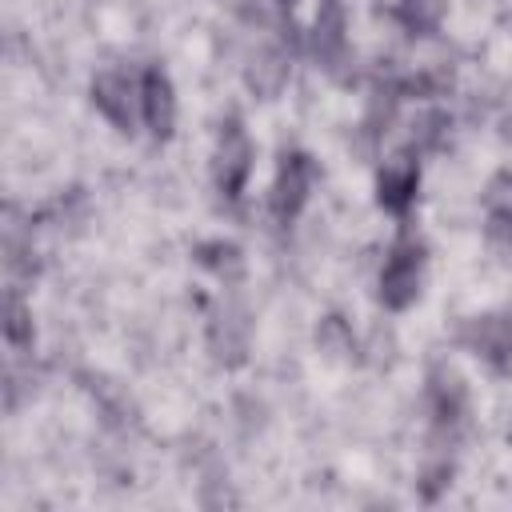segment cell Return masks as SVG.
I'll use <instances>...</instances> for the list:
<instances>
[{
	"instance_id": "1",
	"label": "cell",
	"mask_w": 512,
	"mask_h": 512,
	"mask_svg": "<svg viewBox=\"0 0 512 512\" xmlns=\"http://www.w3.org/2000/svg\"><path fill=\"white\" fill-rule=\"evenodd\" d=\"M424 280H428V244L412 228H400V236L388 244L384 264L376 272V304L400 316L420 304Z\"/></svg>"
},
{
	"instance_id": "2",
	"label": "cell",
	"mask_w": 512,
	"mask_h": 512,
	"mask_svg": "<svg viewBox=\"0 0 512 512\" xmlns=\"http://www.w3.org/2000/svg\"><path fill=\"white\" fill-rule=\"evenodd\" d=\"M424 408H428V424H432V440L440 448H452L464 428H468V416H472V392H468V380L436 360L424 376Z\"/></svg>"
},
{
	"instance_id": "3",
	"label": "cell",
	"mask_w": 512,
	"mask_h": 512,
	"mask_svg": "<svg viewBox=\"0 0 512 512\" xmlns=\"http://www.w3.org/2000/svg\"><path fill=\"white\" fill-rule=\"evenodd\" d=\"M252 168H256V144L248 136V124L240 112H224L216 124V144H212V188L228 204H236L248 192Z\"/></svg>"
},
{
	"instance_id": "4",
	"label": "cell",
	"mask_w": 512,
	"mask_h": 512,
	"mask_svg": "<svg viewBox=\"0 0 512 512\" xmlns=\"http://www.w3.org/2000/svg\"><path fill=\"white\" fill-rule=\"evenodd\" d=\"M316 176H320V164L308 148H280L276 172L268 184V216L276 228H292L304 216L312 188H316Z\"/></svg>"
},
{
	"instance_id": "5",
	"label": "cell",
	"mask_w": 512,
	"mask_h": 512,
	"mask_svg": "<svg viewBox=\"0 0 512 512\" xmlns=\"http://www.w3.org/2000/svg\"><path fill=\"white\" fill-rule=\"evenodd\" d=\"M452 344L464 348L472 360H480L488 372L508 376L512 372V312L492 308V312L460 316Z\"/></svg>"
},
{
	"instance_id": "6",
	"label": "cell",
	"mask_w": 512,
	"mask_h": 512,
	"mask_svg": "<svg viewBox=\"0 0 512 512\" xmlns=\"http://www.w3.org/2000/svg\"><path fill=\"white\" fill-rule=\"evenodd\" d=\"M420 180H424V164H420V152L412 144L388 152L372 176L376 208L392 220H408V212L416 208V196H420Z\"/></svg>"
},
{
	"instance_id": "7",
	"label": "cell",
	"mask_w": 512,
	"mask_h": 512,
	"mask_svg": "<svg viewBox=\"0 0 512 512\" xmlns=\"http://www.w3.org/2000/svg\"><path fill=\"white\" fill-rule=\"evenodd\" d=\"M88 100L116 136L132 140L144 128L140 124V72L132 76L124 68H100L88 80Z\"/></svg>"
},
{
	"instance_id": "8",
	"label": "cell",
	"mask_w": 512,
	"mask_h": 512,
	"mask_svg": "<svg viewBox=\"0 0 512 512\" xmlns=\"http://www.w3.org/2000/svg\"><path fill=\"white\" fill-rule=\"evenodd\" d=\"M204 348H208L212 364L224 368V372L248 364L252 320H248V308L236 296H220V304L208 312V320H204Z\"/></svg>"
},
{
	"instance_id": "9",
	"label": "cell",
	"mask_w": 512,
	"mask_h": 512,
	"mask_svg": "<svg viewBox=\"0 0 512 512\" xmlns=\"http://www.w3.org/2000/svg\"><path fill=\"white\" fill-rule=\"evenodd\" d=\"M348 4L344 0H316L312 24H308V52L316 60V68H324L328 76H344L348 60H352V36H348Z\"/></svg>"
},
{
	"instance_id": "10",
	"label": "cell",
	"mask_w": 512,
	"mask_h": 512,
	"mask_svg": "<svg viewBox=\"0 0 512 512\" xmlns=\"http://www.w3.org/2000/svg\"><path fill=\"white\" fill-rule=\"evenodd\" d=\"M180 120V96L176 80L164 64H144L140 68V124L156 144H168L176 136Z\"/></svg>"
},
{
	"instance_id": "11",
	"label": "cell",
	"mask_w": 512,
	"mask_h": 512,
	"mask_svg": "<svg viewBox=\"0 0 512 512\" xmlns=\"http://www.w3.org/2000/svg\"><path fill=\"white\" fill-rule=\"evenodd\" d=\"M292 80V56L280 44H264L244 64V84L256 100H276Z\"/></svg>"
},
{
	"instance_id": "12",
	"label": "cell",
	"mask_w": 512,
	"mask_h": 512,
	"mask_svg": "<svg viewBox=\"0 0 512 512\" xmlns=\"http://www.w3.org/2000/svg\"><path fill=\"white\" fill-rule=\"evenodd\" d=\"M192 264L204 268L212 280H220L224 288L240 284L244 272H248V260H244V248L232 240V236H208V240H196L192 244Z\"/></svg>"
},
{
	"instance_id": "13",
	"label": "cell",
	"mask_w": 512,
	"mask_h": 512,
	"mask_svg": "<svg viewBox=\"0 0 512 512\" xmlns=\"http://www.w3.org/2000/svg\"><path fill=\"white\" fill-rule=\"evenodd\" d=\"M312 344L328 364H360L364 360L360 336H356V328L344 312H324L312 328Z\"/></svg>"
},
{
	"instance_id": "14",
	"label": "cell",
	"mask_w": 512,
	"mask_h": 512,
	"mask_svg": "<svg viewBox=\"0 0 512 512\" xmlns=\"http://www.w3.org/2000/svg\"><path fill=\"white\" fill-rule=\"evenodd\" d=\"M4 324V344L16 352V356H28V352H36V320H32V304L24 300V292L12 284L8 292H4V316H0Z\"/></svg>"
},
{
	"instance_id": "15",
	"label": "cell",
	"mask_w": 512,
	"mask_h": 512,
	"mask_svg": "<svg viewBox=\"0 0 512 512\" xmlns=\"http://www.w3.org/2000/svg\"><path fill=\"white\" fill-rule=\"evenodd\" d=\"M392 20L412 40H432V36H440V28L448 20V0H396Z\"/></svg>"
},
{
	"instance_id": "16",
	"label": "cell",
	"mask_w": 512,
	"mask_h": 512,
	"mask_svg": "<svg viewBox=\"0 0 512 512\" xmlns=\"http://www.w3.org/2000/svg\"><path fill=\"white\" fill-rule=\"evenodd\" d=\"M80 380H84V392L96 400V408L104 412V420H108L112 428H128V424L136 420V404H132V396L124 392V384H116V380H108V376H100V372H84Z\"/></svg>"
},
{
	"instance_id": "17",
	"label": "cell",
	"mask_w": 512,
	"mask_h": 512,
	"mask_svg": "<svg viewBox=\"0 0 512 512\" xmlns=\"http://www.w3.org/2000/svg\"><path fill=\"white\" fill-rule=\"evenodd\" d=\"M448 132H452V116H448V108H440V104H428V108H420V112H416V120H412V132H408V144H412V148L424 156V152H436V148H444Z\"/></svg>"
},
{
	"instance_id": "18",
	"label": "cell",
	"mask_w": 512,
	"mask_h": 512,
	"mask_svg": "<svg viewBox=\"0 0 512 512\" xmlns=\"http://www.w3.org/2000/svg\"><path fill=\"white\" fill-rule=\"evenodd\" d=\"M452 480H456V460H452L448 452H432V456L420 464V472H416V496H420L424 504H436V500L452 488Z\"/></svg>"
},
{
	"instance_id": "19",
	"label": "cell",
	"mask_w": 512,
	"mask_h": 512,
	"mask_svg": "<svg viewBox=\"0 0 512 512\" xmlns=\"http://www.w3.org/2000/svg\"><path fill=\"white\" fill-rule=\"evenodd\" d=\"M484 244L500 256H512V208L484 212Z\"/></svg>"
},
{
	"instance_id": "20",
	"label": "cell",
	"mask_w": 512,
	"mask_h": 512,
	"mask_svg": "<svg viewBox=\"0 0 512 512\" xmlns=\"http://www.w3.org/2000/svg\"><path fill=\"white\" fill-rule=\"evenodd\" d=\"M480 204H484V212H492V208H512V168H496V172L484 180Z\"/></svg>"
},
{
	"instance_id": "21",
	"label": "cell",
	"mask_w": 512,
	"mask_h": 512,
	"mask_svg": "<svg viewBox=\"0 0 512 512\" xmlns=\"http://www.w3.org/2000/svg\"><path fill=\"white\" fill-rule=\"evenodd\" d=\"M300 4H304V0H272V8H276L280 16H292V12L300 8Z\"/></svg>"
},
{
	"instance_id": "22",
	"label": "cell",
	"mask_w": 512,
	"mask_h": 512,
	"mask_svg": "<svg viewBox=\"0 0 512 512\" xmlns=\"http://www.w3.org/2000/svg\"><path fill=\"white\" fill-rule=\"evenodd\" d=\"M500 140H504V144H512V112H504V116H500Z\"/></svg>"
}]
</instances>
